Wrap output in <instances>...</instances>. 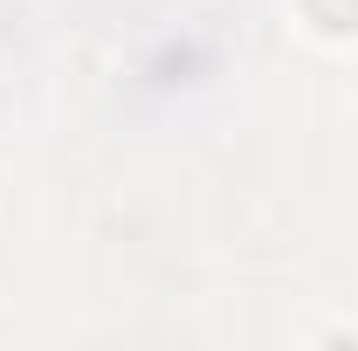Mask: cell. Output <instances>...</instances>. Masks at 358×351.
Returning a JSON list of instances; mask_svg holds the SVG:
<instances>
[{
    "label": "cell",
    "instance_id": "obj_1",
    "mask_svg": "<svg viewBox=\"0 0 358 351\" xmlns=\"http://www.w3.org/2000/svg\"><path fill=\"white\" fill-rule=\"evenodd\" d=\"M303 7H310L317 28H331V35H352L358 28V0H303Z\"/></svg>",
    "mask_w": 358,
    "mask_h": 351
}]
</instances>
